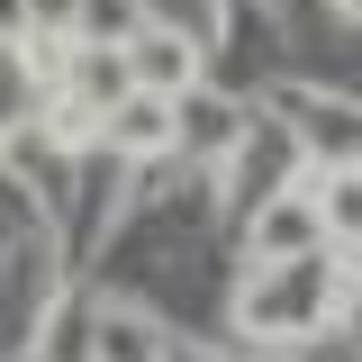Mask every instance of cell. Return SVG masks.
Segmentation results:
<instances>
[{
	"label": "cell",
	"mask_w": 362,
	"mask_h": 362,
	"mask_svg": "<svg viewBox=\"0 0 362 362\" xmlns=\"http://www.w3.org/2000/svg\"><path fill=\"white\" fill-rule=\"evenodd\" d=\"M326 245V209H317V181H281L254 199L245 218V272H272V263H299Z\"/></svg>",
	"instance_id": "6da1fadb"
},
{
	"label": "cell",
	"mask_w": 362,
	"mask_h": 362,
	"mask_svg": "<svg viewBox=\"0 0 362 362\" xmlns=\"http://www.w3.org/2000/svg\"><path fill=\"white\" fill-rule=\"evenodd\" d=\"M127 82L154 90V100H181V90H199V37H181V28H136L127 37Z\"/></svg>",
	"instance_id": "7a4b0ae2"
},
{
	"label": "cell",
	"mask_w": 362,
	"mask_h": 362,
	"mask_svg": "<svg viewBox=\"0 0 362 362\" xmlns=\"http://www.w3.org/2000/svg\"><path fill=\"white\" fill-rule=\"evenodd\" d=\"M290 109V127H299V145H308L326 173H344V163H362V109L354 100H317V90H290L281 100Z\"/></svg>",
	"instance_id": "3957f363"
},
{
	"label": "cell",
	"mask_w": 362,
	"mask_h": 362,
	"mask_svg": "<svg viewBox=\"0 0 362 362\" xmlns=\"http://www.w3.org/2000/svg\"><path fill=\"white\" fill-rule=\"evenodd\" d=\"M100 136H109L118 154H136V163H154V154H173V100H154V90H127V100L100 118Z\"/></svg>",
	"instance_id": "277c9868"
},
{
	"label": "cell",
	"mask_w": 362,
	"mask_h": 362,
	"mask_svg": "<svg viewBox=\"0 0 362 362\" xmlns=\"http://www.w3.org/2000/svg\"><path fill=\"white\" fill-rule=\"evenodd\" d=\"M64 90H82L90 109H100V118H109V109H118V100H127V45H82L73 37V64H64Z\"/></svg>",
	"instance_id": "5b68a950"
},
{
	"label": "cell",
	"mask_w": 362,
	"mask_h": 362,
	"mask_svg": "<svg viewBox=\"0 0 362 362\" xmlns=\"http://www.w3.org/2000/svg\"><path fill=\"white\" fill-rule=\"evenodd\" d=\"M317 209H326V245H362V163L317 181Z\"/></svg>",
	"instance_id": "8992f818"
},
{
	"label": "cell",
	"mask_w": 362,
	"mask_h": 362,
	"mask_svg": "<svg viewBox=\"0 0 362 362\" xmlns=\"http://www.w3.org/2000/svg\"><path fill=\"white\" fill-rule=\"evenodd\" d=\"M45 145H54V154L100 145V109H90L82 90H45Z\"/></svg>",
	"instance_id": "52a82bcc"
},
{
	"label": "cell",
	"mask_w": 362,
	"mask_h": 362,
	"mask_svg": "<svg viewBox=\"0 0 362 362\" xmlns=\"http://www.w3.org/2000/svg\"><path fill=\"white\" fill-rule=\"evenodd\" d=\"M145 28V0H73V37L82 45H127Z\"/></svg>",
	"instance_id": "ba28073f"
},
{
	"label": "cell",
	"mask_w": 362,
	"mask_h": 362,
	"mask_svg": "<svg viewBox=\"0 0 362 362\" xmlns=\"http://www.w3.org/2000/svg\"><path fill=\"white\" fill-rule=\"evenodd\" d=\"M18 64H28V82L64 90V64H73V28H28V37H18Z\"/></svg>",
	"instance_id": "9c48e42d"
},
{
	"label": "cell",
	"mask_w": 362,
	"mask_h": 362,
	"mask_svg": "<svg viewBox=\"0 0 362 362\" xmlns=\"http://www.w3.org/2000/svg\"><path fill=\"white\" fill-rule=\"evenodd\" d=\"M100 362H163V344H154V326L127 308H109L100 317Z\"/></svg>",
	"instance_id": "30bf717a"
},
{
	"label": "cell",
	"mask_w": 362,
	"mask_h": 362,
	"mask_svg": "<svg viewBox=\"0 0 362 362\" xmlns=\"http://www.w3.org/2000/svg\"><path fill=\"white\" fill-rule=\"evenodd\" d=\"M28 28H73V0H28Z\"/></svg>",
	"instance_id": "8fae6325"
},
{
	"label": "cell",
	"mask_w": 362,
	"mask_h": 362,
	"mask_svg": "<svg viewBox=\"0 0 362 362\" xmlns=\"http://www.w3.org/2000/svg\"><path fill=\"white\" fill-rule=\"evenodd\" d=\"M28 37V0H0V45H18Z\"/></svg>",
	"instance_id": "7c38bea8"
},
{
	"label": "cell",
	"mask_w": 362,
	"mask_h": 362,
	"mask_svg": "<svg viewBox=\"0 0 362 362\" xmlns=\"http://www.w3.org/2000/svg\"><path fill=\"white\" fill-rule=\"evenodd\" d=\"M335 326H344V335L362 344V290H344V308H335Z\"/></svg>",
	"instance_id": "4fadbf2b"
},
{
	"label": "cell",
	"mask_w": 362,
	"mask_h": 362,
	"mask_svg": "<svg viewBox=\"0 0 362 362\" xmlns=\"http://www.w3.org/2000/svg\"><path fill=\"white\" fill-rule=\"evenodd\" d=\"M326 9H335V18H362V0H326Z\"/></svg>",
	"instance_id": "5bb4252c"
},
{
	"label": "cell",
	"mask_w": 362,
	"mask_h": 362,
	"mask_svg": "<svg viewBox=\"0 0 362 362\" xmlns=\"http://www.w3.org/2000/svg\"><path fill=\"white\" fill-rule=\"evenodd\" d=\"M0 154H9V118H0Z\"/></svg>",
	"instance_id": "9a60e30c"
}]
</instances>
